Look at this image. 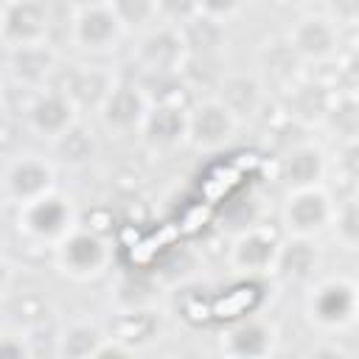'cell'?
<instances>
[{"mask_svg": "<svg viewBox=\"0 0 359 359\" xmlns=\"http://www.w3.org/2000/svg\"><path fill=\"white\" fill-rule=\"evenodd\" d=\"M53 151L62 163L73 165V168H81V165H90L95 157H98V135L95 129H90L81 118L65 132L59 135L53 143Z\"/></svg>", "mask_w": 359, "mask_h": 359, "instance_id": "26", "label": "cell"}, {"mask_svg": "<svg viewBox=\"0 0 359 359\" xmlns=\"http://www.w3.org/2000/svg\"><path fill=\"white\" fill-rule=\"evenodd\" d=\"M334 194L328 185H306V188H289L283 191L280 208H278V227L283 236H303V238H320L328 233L331 216H334Z\"/></svg>", "mask_w": 359, "mask_h": 359, "instance_id": "5", "label": "cell"}, {"mask_svg": "<svg viewBox=\"0 0 359 359\" xmlns=\"http://www.w3.org/2000/svg\"><path fill=\"white\" fill-rule=\"evenodd\" d=\"M50 250H53L56 272L65 275L67 280H76V283H90V280L104 278L115 261L112 241L101 230L84 227V224H76Z\"/></svg>", "mask_w": 359, "mask_h": 359, "instance_id": "2", "label": "cell"}, {"mask_svg": "<svg viewBox=\"0 0 359 359\" xmlns=\"http://www.w3.org/2000/svg\"><path fill=\"white\" fill-rule=\"evenodd\" d=\"M160 311L157 309H135V311H115V323L109 325L112 334H118L121 339H126L129 345H135L140 351V342L157 337L160 328Z\"/></svg>", "mask_w": 359, "mask_h": 359, "instance_id": "29", "label": "cell"}, {"mask_svg": "<svg viewBox=\"0 0 359 359\" xmlns=\"http://www.w3.org/2000/svg\"><path fill=\"white\" fill-rule=\"evenodd\" d=\"M126 36V28L121 25L107 0H81L67 22L70 45L87 59H104L115 53Z\"/></svg>", "mask_w": 359, "mask_h": 359, "instance_id": "4", "label": "cell"}, {"mask_svg": "<svg viewBox=\"0 0 359 359\" xmlns=\"http://www.w3.org/2000/svg\"><path fill=\"white\" fill-rule=\"evenodd\" d=\"M196 6H199L202 17L216 20L222 25H230L233 20H238L247 11L250 0H196Z\"/></svg>", "mask_w": 359, "mask_h": 359, "instance_id": "31", "label": "cell"}, {"mask_svg": "<svg viewBox=\"0 0 359 359\" xmlns=\"http://www.w3.org/2000/svg\"><path fill=\"white\" fill-rule=\"evenodd\" d=\"M182 36H185V45H188L191 59H199V56L202 59H213L227 45V25L196 14L191 22L182 25Z\"/></svg>", "mask_w": 359, "mask_h": 359, "instance_id": "27", "label": "cell"}, {"mask_svg": "<svg viewBox=\"0 0 359 359\" xmlns=\"http://www.w3.org/2000/svg\"><path fill=\"white\" fill-rule=\"evenodd\" d=\"M3 73L8 84L34 93L42 87L56 84V76L62 70V53L48 42H34V45H20V48H3Z\"/></svg>", "mask_w": 359, "mask_h": 359, "instance_id": "13", "label": "cell"}, {"mask_svg": "<svg viewBox=\"0 0 359 359\" xmlns=\"http://www.w3.org/2000/svg\"><path fill=\"white\" fill-rule=\"evenodd\" d=\"M216 342H219V353H224L230 359H264V356L278 353L280 328L272 317L250 311V314L230 320L219 331Z\"/></svg>", "mask_w": 359, "mask_h": 359, "instance_id": "10", "label": "cell"}, {"mask_svg": "<svg viewBox=\"0 0 359 359\" xmlns=\"http://www.w3.org/2000/svg\"><path fill=\"white\" fill-rule=\"evenodd\" d=\"M280 6H289V8H309V6H314V0H278Z\"/></svg>", "mask_w": 359, "mask_h": 359, "instance_id": "38", "label": "cell"}, {"mask_svg": "<svg viewBox=\"0 0 359 359\" xmlns=\"http://www.w3.org/2000/svg\"><path fill=\"white\" fill-rule=\"evenodd\" d=\"M188 104L185 101H151L137 129L140 143L154 154H171L185 146Z\"/></svg>", "mask_w": 359, "mask_h": 359, "instance_id": "18", "label": "cell"}, {"mask_svg": "<svg viewBox=\"0 0 359 359\" xmlns=\"http://www.w3.org/2000/svg\"><path fill=\"white\" fill-rule=\"evenodd\" d=\"M149 98L140 90V84L135 79H123L118 76V81L112 84V90L107 93V98L101 101V107L95 109V118L101 123V129L107 135L115 137H137V129L149 112Z\"/></svg>", "mask_w": 359, "mask_h": 359, "instance_id": "14", "label": "cell"}, {"mask_svg": "<svg viewBox=\"0 0 359 359\" xmlns=\"http://www.w3.org/2000/svg\"><path fill=\"white\" fill-rule=\"evenodd\" d=\"M14 224L25 241L39 247H53L79 224V205L70 194L53 188L31 202L17 205Z\"/></svg>", "mask_w": 359, "mask_h": 359, "instance_id": "3", "label": "cell"}, {"mask_svg": "<svg viewBox=\"0 0 359 359\" xmlns=\"http://www.w3.org/2000/svg\"><path fill=\"white\" fill-rule=\"evenodd\" d=\"M34 356L31 337L22 328H0V359H25Z\"/></svg>", "mask_w": 359, "mask_h": 359, "instance_id": "33", "label": "cell"}, {"mask_svg": "<svg viewBox=\"0 0 359 359\" xmlns=\"http://www.w3.org/2000/svg\"><path fill=\"white\" fill-rule=\"evenodd\" d=\"M115 311H135V309H157L160 303V280L157 272H126L115 283Z\"/></svg>", "mask_w": 359, "mask_h": 359, "instance_id": "25", "label": "cell"}, {"mask_svg": "<svg viewBox=\"0 0 359 359\" xmlns=\"http://www.w3.org/2000/svg\"><path fill=\"white\" fill-rule=\"evenodd\" d=\"M126 28V34H140L157 22V0H107Z\"/></svg>", "mask_w": 359, "mask_h": 359, "instance_id": "30", "label": "cell"}, {"mask_svg": "<svg viewBox=\"0 0 359 359\" xmlns=\"http://www.w3.org/2000/svg\"><path fill=\"white\" fill-rule=\"evenodd\" d=\"M3 202H6V199H3V194H0V210H3Z\"/></svg>", "mask_w": 359, "mask_h": 359, "instance_id": "40", "label": "cell"}, {"mask_svg": "<svg viewBox=\"0 0 359 359\" xmlns=\"http://www.w3.org/2000/svg\"><path fill=\"white\" fill-rule=\"evenodd\" d=\"M107 337V325L93 317H73L53 334V356L62 359H93L95 348Z\"/></svg>", "mask_w": 359, "mask_h": 359, "instance_id": "23", "label": "cell"}, {"mask_svg": "<svg viewBox=\"0 0 359 359\" xmlns=\"http://www.w3.org/2000/svg\"><path fill=\"white\" fill-rule=\"evenodd\" d=\"M50 8L45 0H0V45L20 48L50 39Z\"/></svg>", "mask_w": 359, "mask_h": 359, "instance_id": "15", "label": "cell"}, {"mask_svg": "<svg viewBox=\"0 0 359 359\" xmlns=\"http://www.w3.org/2000/svg\"><path fill=\"white\" fill-rule=\"evenodd\" d=\"M213 95L244 123V118H252L261 112L264 101L269 98L255 70H224L216 81Z\"/></svg>", "mask_w": 359, "mask_h": 359, "instance_id": "20", "label": "cell"}, {"mask_svg": "<svg viewBox=\"0 0 359 359\" xmlns=\"http://www.w3.org/2000/svg\"><path fill=\"white\" fill-rule=\"evenodd\" d=\"M320 11L331 22H337L342 31H353L359 20V0H323Z\"/></svg>", "mask_w": 359, "mask_h": 359, "instance_id": "34", "label": "cell"}, {"mask_svg": "<svg viewBox=\"0 0 359 359\" xmlns=\"http://www.w3.org/2000/svg\"><path fill=\"white\" fill-rule=\"evenodd\" d=\"M14 278H17V266H14V261H11L8 255L0 252V300L8 297V292H11V286H14Z\"/></svg>", "mask_w": 359, "mask_h": 359, "instance_id": "36", "label": "cell"}, {"mask_svg": "<svg viewBox=\"0 0 359 359\" xmlns=\"http://www.w3.org/2000/svg\"><path fill=\"white\" fill-rule=\"evenodd\" d=\"M252 70L261 79L266 95H286L306 76V65L300 62V56L294 53L286 36L264 39L261 48L255 50Z\"/></svg>", "mask_w": 359, "mask_h": 359, "instance_id": "17", "label": "cell"}, {"mask_svg": "<svg viewBox=\"0 0 359 359\" xmlns=\"http://www.w3.org/2000/svg\"><path fill=\"white\" fill-rule=\"evenodd\" d=\"M81 118L79 107L56 87H42V90H34V93H25V104H22V123L25 129L45 140V143H53L59 135H65L76 121Z\"/></svg>", "mask_w": 359, "mask_h": 359, "instance_id": "12", "label": "cell"}, {"mask_svg": "<svg viewBox=\"0 0 359 359\" xmlns=\"http://www.w3.org/2000/svg\"><path fill=\"white\" fill-rule=\"evenodd\" d=\"M328 233L337 241V247H342L345 252L359 250V196H356V191H351L334 202V216H331Z\"/></svg>", "mask_w": 359, "mask_h": 359, "instance_id": "28", "label": "cell"}, {"mask_svg": "<svg viewBox=\"0 0 359 359\" xmlns=\"http://www.w3.org/2000/svg\"><path fill=\"white\" fill-rule=\"evenodd\" d=\"M328 171H331V157L317 140L289 143L275 157V180L283 191L306 188V185H325Z\"/></svg>", "mask_w": 359, "mask_h": 359, "instance_id": "16", "label": "cell"}, {"mask_svg": "<svg viewBox=\"0 0 359 359\" xmlns=\"http://www.w3.org/2000/svg\"><path fill=\"white\" fill-rule=\"evenodd\" d=\"M337 84L334 81H314L309 79V73L283 95L286 98V109L289 118H294L300 126H320L325 107L334 95Z\"/></svg>", "mask_w": 359, "mask_h": 359, "instance_id": "22", "label": "cell"}, {"mask_svg": "<svg viewBox=\"0 0 359 359\" xmlns=\"http://www.w3.org/2000/svg\"><path fill=\"white\" fill-rule=\"evenodd\" d=\"M199 14L196 0H157V22H168L182 28Z\"/></svg>", "mask_w": 359, "mask_h": 359, "instance_id": "32", "label": "cell"}, {"mask_svg": "<svg viewBox=\"0 0 359 359\" xmlns=\"http://www.w3.org/2000/svg\"><path fill=\"white\" fill-rule=\"evenodd\" d=\"M135 353H137L135 345H129L126 339H121L118 334H112V331L107 328V337H104L101 345L95 348V356H93V359H126V356H135Z\"/></svg>", "mask_w": 359, "mask_h": 359, "instance_id": "35", "label": "cell"}, {"mask_svg": "<svg viewBox=\"0 0 359 359\" xmlns=\"http://www.w3.org/2000/svg\"><path fill=\"white\" fill-rule=\"evenodd\" d=\"M241 121L210 93L194 104H188V132L185 146L196 154H219L233 146L238 137Z\"/></svg>", "mask_w": 359, "mask_h": 359, "instance_id": "6", "label": "cell"}, {"mask_svg": "<svg viewBox=\"0 0 359 359\" xmlns=\"http://www.w3.org/2000/svg\"><path fill=\"white\" fill-rule=\"evenodd\" d=\"M118 81V73L107 65H93V62H76V65H62L56 76V87L79 107V112L98 109L112 84Z\"/></svg>", "mask_w": 359, "mask_h": 359, "instance_id": "19", "label": "cell"}, {"mask_svg": "<svg viewBox=\"0 0 359 359\" xmlns=\"http://www.w3.org/2000/svg\"><path fill=\"white\" fill-rule=\"evenodd\" d=\"M8 129H11V112H8V107H6V101H0V143L6 140V135H8Z\"/></svg>", "mask_w": 359, "mask_h": 359, "instance_id": "37", "label": "cell"}, {"mask_svg": "<svg viewBox=\"0 0 359 359\" xmlns=\"http://www.w3.org/2000/svg\"><path fill=\"white\" fill-rule=\"evenodd\" d=\"M320 247L317 238H303V236H283L280 250L275 258L272 278L294 286H306L314 275H320Z\"/></svg>", "mask_w": 359, "mask_h": 359, "instance_id": "21", "label": "cell"}, {"mask_svg": "<svg viewBox=\"0 0 359 359\" xmlns=\"http://www.w3.org/2000/svg\"><path fill=\"white\" fill-rule=\"evenodd\" d=\"M303 289V317L320 337H337L356 325L359 283L353 275H314Z\"/></svg>", "mask_w": 359, "mask_h": 359, "instance_id": "1", "label": "cell"}, {"mask_svg": "<svg viewBox=\"0 0 359 359\" xmlns=\"http://www.w3.org/2000/svg\"><path fill=\"white\" fill-rule=\"evenodd\" d=\"M320 129L328 132L337 146H356L359 135V101H356V87H337L325 115L320 121Z\"/></svg>", "mask_w": 359, "mask_h": 359, "instance_id": "24", "label": "cell"}, {"mask_svg": "<svg viewBox=\"0 0 359 359\" xmlns=\"http://www.w3.org/2000/svg\"><path fill=\"white\" fill-rule=\"evenodd\" d=\"M289 39V45L294 48V53L300 56V62L306 67H323L331 65L342 56V36L345 31L331 22L320 8H306L283 34Z\"/></svg>", "mask_w": 359, "mask_h": 359, "instance_id": "7", "label": "cell"}, {"mask_svg": "<svg viewBox=\"0 0 359 359\" xmlns=\"http://www.w3.org/2000/svg\"><path fill=\"white\" fill-rule=\"evenodd\" d=\"M283 233L269 224H244L227 244V266L241 278H272Z\"/></svg>", "mask_w": 359, "mask_h": 359, "instance_id": "8", "label": "cell"}, {"mask_svg": "<svg viewBox=\"0 0 359 359\" xmlns=\"http://www.w3.org/2000/svg\"><path fill=\"white\" fill-rule=\"evenodd\" d=\"M132 62L137 73H185V65L191 59L182 28L168 22H154L135 34Z\"/></svg>", "mask_w": 359, "mask_h": 359, "instance_id": "9", "label": "cell"}, {"mask_svg": "<svg viewBox=\"0 0 359 359\" xmlns=\"http://www.w3.org/2000/svg\"><path fill=\"white\" fill-rule=\"evenodd\" d=\"M6 90H8V79H6L3 65H0V101H6Z\"/></svg>", "mask_w": 359, "mask_h": 359, "instance_id": "39", "label": "cell"}, {"mask_svg": "<svg viewBox=\"0 0 359 359\" xmlns=\"http://www.w3.org/2000/svg\"><path fill=\"white\" fill-rule=\"evenodd\" d=\"M56 163L39 151L14 154L0 171V194L11 205L31 202L56 188Z\"/></svg>", "mask_w": 359, "mask_h": 359, "instance_id": "11", "label": "cell"}]
</instances>
